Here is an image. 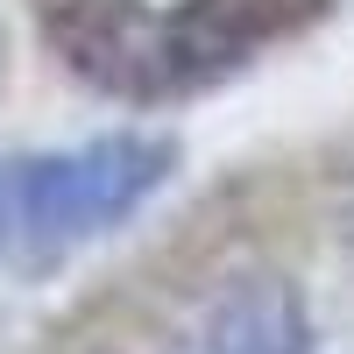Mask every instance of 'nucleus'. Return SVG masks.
Returning a JSON list of instances; mask_svg holds the SVG:
<instances>
[{
  "label": "nucleus",
  "instance_id": "1",
  "mask_svg": "<svg viewBox=\"0 0 354 354\" xmlns=\"http://www.w3.org/2000/svg\"><path fill=\"white\" fill-rule=\"evenodd\" d=\"M170 177V142L156 135H100L71 156H15L0 163V262L50 270L85 234H106Z\"/></svg>",
  "mask_w": 354,
  "mask_h": 354
},
{
  "label": "nucleus",
  "instance_id": "2",
  "mask_svg": "<svg viewBox=\"0 0 354 354\" xmlns=\"http://www.w3.org/2000/svg\"><path fill=\"white\" fill-rule=\"evenodd\" d=\"M198 354H312V319L283 277H227L198 312Z\"/></svg>",
  "mask_w": 354,
  "mask_h": 354
},
{
  "label": "nucleus",
  "instance_id": "3",
  "mask_svg": "<svg viewBox=\"0 0 354 354\" xmlns=\"http://www.w3.org/2000/svg\"><path fill=\"white\" fill-rule=\"evenodd\" d=\"M50 8H57V28H71V21H93V15H121L135 0H50Z\"/></svg>",
  "mask_w": 354,
  "mask_h": 354
},
{
  "label": "nucleus",
  "instance_id": "4",
  "mask_svg": "<svg viewBox=\"0 0 354 354\" xmlns=\"http://www.w3.org/2000/svg\"><path fill=\"white\" fill-rule=\"evenodd\" d=\"M347 234H354V227H347Z\"/></svg>",
  "mask_w": 354,
  "mask_h": 354
}]
</instances>
